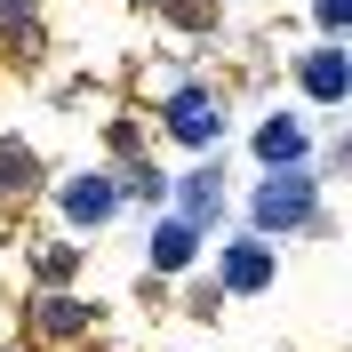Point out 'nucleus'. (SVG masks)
Here are the masks:
<instances>
[{"label": "nucleus", "instance_id": "nucleus-15", "mask_svg": "<svg viewBox=\"0 0 352 352\" xmlns=\"http://www.w3.org/2000/svg\"><path fill=\"white\" fill-rule=\"evenodd\" d=\"M136 8H160V0H136Z\"/></svg>", "mask_w": 352, "mask_h": 352}, {"label": "nucleus", "instance_id": "nucleus-16", "mask_svg": "<svg viewBox=\"0 0 352 352\" xmlns=\"http://www.w3.org/2000/svg\"><path fill=\"white\" fill-rule=\"evenodd\" d=\"M0 352H24V344H0Z\"/></svg>", "mask_w": 352, "mask_h": 352}, {"label": "nucleus", "instance_id": "nucleus-4", "mask_svg": "<svg viewBox=\"0 0 352 352\" xmlns=\"http://www.w3.org/2000/svg\"><path fill=\"white\" fill-rule=\"evenodd\" d=\"M217 280L232 288V296H264V288L280 280V256H272V241H256V232L224 241V248H217Z\"/></svg>", "mask_w": 352, "mask_h": 352}, {"label": "nucleus", "instance_id": "nucleus-10", "mask_svg": "<svg viewBox=\"0 0 352 352\" xmlns=\"http://www.w3.org/2000/svg\"><path fill=\"white\" fill-rule=\"evenodd\" d=\"M32 192H41V153L8 136V144H0V208H24Z\"/></svg>", "mask_w": 352, "mask_h": 352}, {"label": "nucleus", "instance_id": "nucleus-8", "mask_svg": "<svg viewBox=\"0 0 352 352\" xmlns=\"http://www.w3.org/2000/svg\"><path fill=\"white\" fill-rule=\"evenodd\" d=\"M88 329H96V305H80V296H32V336L41 344H72Z\"/></svg>", "mask_w": 352, "mask_h": 352}, {"label": "nucleus", "instance_id": "nucleus-11", "mask_svg": "<svg viewBox=\"0 0 352 352\" xmlns=\"http://www.w3.org/2000/svg\"><path fill=\"white\" fill-rule=\"evenodd\" d=\"M112 184H120V192H136V200H168V176H160L153 160H136V153L120 160V176H112Z\"/></svg>", "mask_w": 352, "mask_h": 352}, {"label": "nucleus", "instance_id": "nucleus-7", "mask_svg": "<svg viewBox=\"0 0 352 352\" xmlns=\"http://www.w3.org/2000/svg\"><path fill=\"white\" fill-rule=\"evenodd\" d=\"M256 168H305L312 160V129L296 120V112H272V120H256Z\"/></svg>", "mask_w": 352, "mask_h": 352}, {"label": "nucleus", "instance_id": "nucleus-6", "mask_svg": "<svg viewBox=\"0 0 352 352\" xmlns=\"http://www.w3.org/2000/svg\"><path fill=\"white\" fill-rule=\"evenodd\" d=\"M168 200H176V217H184V224H200V232H208V224L224 217L232 184H224V168H217V160H200L192 176H176V184H168Z\"/></svg>", "mask_w": 352, "mask_h": 352}, {"label": "nucleus", "instance_id": "nucleus-5", "mask_svg": "<svg viewBox=\"0 0 352 352\" xmlns=\"http://www.w3.org/2000/svg\"><path fill=\"white\" fill-rule=\"evenodd\" d=\"M296 88H305L312 104H344V96H352V56H344V41L305 48V56H296Z\"/></svg>", "mask_w": 352, "mask_h": 352}, {"label": "nucleus", "instance_id": "nucleus-12", "mask_svg": "<svg viewBox=\"0 0 352 352\" xmlns=\"http://www.w3.org/2000/svg\"><path fill=\"white\" fill-rule=\"evenodd\" d=\"M32 8H41V0H0V32H8L16 48H41V32H32Z\"/></svg>", "mask_w": 352, "mask_h": 352}, {"label": "nucleus", "instance_id": "nucleus-13", "mask_svg": "<svg viewBox=\"0 0 352 352\" xmlns=\"http://www.w3.org/2000/svg\"><path fill=\"white\" fill-rule=\"evenodd\" d=\"M312 24H320V41H344L352 32V0H312Z\"/></svg>", "mask_w": 352, "mask_h": 352}, {"label": "nucleus", "instance_id": "nucleus-2", "mask_svg": "<svg viewBox=\"0 0 352 352\" xmlns=\"http://www.w3.org/2000/svg\"><path fill=\"white\" fill-rule=\"evenodd\" d=\"M160 129H168L184 153H208V144L224 136V88H208V80L168 88V104H160Z\"/></svg>", "mask_w": 352, "mask_h": 352}, {"label": "nucleus", "instance_id": "nucleus-9", "mask_svg": "<svg viewBox=\"0 0 352 352\" xmlns=\"http://www.w3.org/2000/svg\"><path fill=\"white\" fill-rule=\"evenodd\" d=\"M144 256H153V272H192V256H200V224L160 217V224H153V241H144Z\"/></svg>", "mask_w": 352, "mask_h": 352}, {"label": "nucleus", "instance_id": "nucleus-1", "mask_svg": "<svg viewBox=\"0 0 352 352\" xmlns=\"http://www.w3.org/2000/svg\"><path fill=\"white\" fill-rule=\"evenodd\" d=\"M248 224H256V241H280V232H312L320 224V176L305 168H264L256 192H248Z\"/></svg>", "mask_w": 352, "mask_h": 352}, {"label": "nucleus", "instance_id": "nucleus-14", "mask_svg": "<svg viewBox=\"0 0 352 352\" xmlns=\"http://www.w3.org/2000/svg\"><path fill=\"white\" fill-rule=\"evenodd\" d=\"M32 272H41L48 288H56V280H72V272H80V256H72V248L56 241V248H41V256H32Z\"/></svg>", "mask_w": 352, "mask_h": 352}, {"label": "nucleus", "instance_id": "nucleus-3", "mask_svg": "<svg viewBox=\"0 0 352 352\" xmlns=\"http://www.w3.org/2000/svg\"><path fill=\"white\" fill-rule=\"evenodd\" d=\"M56 217L72 224V232H104L112 217H120V184H112L104 168H80L56 184Z\"/></svg>", "mask_w": 352, "mask_h": 352}]
</instances>
